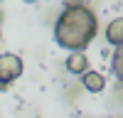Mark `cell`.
I'll list each match as a JSON object with an SVG mask.
<instances>
[{
	"instance_id": "obj_1",
	"label": "cell",
	"mask_w": 123,
	"mask_h": 118,
	"mask_svg": "<svg viewBox=\"0 0 123 118\" xmlns=\"http://www.w3.org/2000/svg\"><path fill=\"white\" fill-rule=\"evenodd\" d=\"M98 35V20L94 15V10L86 5H67L62 10V15L57 17L54 25V39L59 47L69 49H86Z\"/></svg>"
},
{
	"instance_id": "obj_2",
	"label": "cell",
	"mask_w": 123,
	"mask_h": 118,
	"mask_svg": "<svg viewBox=\"0 0 123 118\" xmlns=\"http://www.w3.org/2000/svg\"><path fill=\"white\" fill-rule=\"evenodd\" d=\"M25 71V62L12 52L0 54V86H10L12 81H17Z\"/></svg>"
},
{
	"instance_id": "obj_3",
	"label": "cell",
	"mask_w": 123,
	"mask_h": 118,
	"mask_svg": "<svg viewBox=\"0 0 123 118\" xmlns=\"http://www.w3.org/2000/svg\"><path fill=\"white\" fill-rule=\"evenodd\" d=\"M64 66H67V71H69V74L81 76V74L89 69V57H86V52H84V49H74V52H69Z\"/></svg>"
},
{
	"instance_id": "obj_4",
	"label": "cell",
	"mask_w": 123,
	"mask_h": 118,
	"mask_svg": "<svg viewBox=\"0 0 123 118\" xmlns=\"http://www.w3.org/2000/svg\"><path fill=\"white\" fill-rule=\"evenodd\" d=\"M81 86H84L89 94H101L106 88V76L101 71H91V69H86V71L81 74Z\"/></svg>"
},
{
	"instance_id": "obj_5",
	"label": "cell",
	"mask_w": 123,
	"mask_h": 118,
	"mask_svg": "<svg viewBox=\"0 0 123 118\" xmlns=\"http://www.w3.org/2000/svg\"><path fill=\"white\" fill-rule=\"evenodd\" d=\"M106 42L111 47H121L123 44V17H116L106 25Z\"/></svg>"
},
{
	"instance_id": "obj_6",
	"label": "cell",
	"mask_w": 123,
	"mask_h": 118,
	"mask_svg": "<svg viewBox=\"0 0 123 118\" xmlns=\"http://www.w3.org/2000/svg\"><path fill=\"white\" fill-rule=\"evenodd\" d=\"M111 71H113V76L118 79V84H123V44L116 47L113 57H111Z\"/></svg>"
},
{
	"instance_id": "obj_7",
	"label": "cell",
	"mask_w": 123,
	"mask_h": 118,
	"mask_svg": "<svg viewBox=\"0 0 123 118\" xmlns=\"http://www.w3.org/2000/svg\"><path fill=\"white\" fill-rule=\"evenodd\" d=\"M3 17H5V10H3V7H0V22H3Z\"/></svg>"
},
{
	"instance_id": "obj_8",
	"label": "cell",
	"mask_w": 123,
	"mask_h": 118,
	"mask_svg": "<svg viewBox=\"0 0 123 118\" xmlns=\"http://www.w3.org/2000/svg\"><path fill=\"white\" fill-rule=\"evenodd\" d=\"M25 3H30V5H32V3H37V0H25Z\"/></svg>"
},
{
	"instance_id": "obj_9",
	"label": "cell",
	"mask_w": 123,
	"mask_h": 118,
	"mask_svg": "<svg viewBox=\"0 0 123 118\" xmlns=\"http://www.w3.org/2000/svg\"><path fill=\"white\" fill-rule=\"evenodd\" d=\"M0 39H3V30H0Z\"/></svg>"
}]
</instances>
